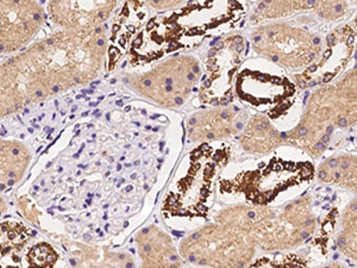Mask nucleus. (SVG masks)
<instances>
[{"mask_svg": "<svg viewBox=\"0 0 357 268\" xmlns=\"http://www.w3.org/2000/svg\"><path fill=\"white\" fill-rule=\"evenodd\" d=\"M356 124L357 54L351 67L341 77L312 89L298 122L289 131H282L284 147L319 158L328 151L337 131Z\"/></svg>", "mask_w": 357, "mask_h": 268, "instance_id": "f257e3e1", "label": "nucleus"}, {"mask_svg": "<svg viewBox=\"0 0 357 268\" xmlns=\"http://www.w3.org/2000/svg\"><path fill=\"white\" fill-rule=\"evenodd\" d=\"M252 43L260 57L294 77L318 61L324 48V37L306 27L275 22L256 29Z\"/></svg>", "mask_w": 357, "mask_h": 268, "instance_id": "f03ea898", "label": "nucleus"}, {"mask_svg": "<svg viewBox=\"0 0 357 268\" xmlns=\"http://www.w3.org/2000/svg\"><path fill=\"white\" fill-rule=\"evenodd\" d=\"M255 242L240 229L220 222L185 241L181 252L188 260L212 268H245L256 253Z\"/></svg>", "mask_w": 357, "mask_h": 268, "instance_id": "7ed1b4c3", "label": "nucleus"}, {"mask_svg": "<svg viewBox=\"0 0 357 268\" xmlns=\"http://www.w3.org/2000/svg\"><path fill=\"white\" fill-rule=\"evenodd\" d=\"M316 229L312 197L299 195L281 207H271L256 244L264 252L292 251L307 242Z\"/></svg>", "mask_w": 357, "mask_h": 268, "instance_id": "20e7f679", "label": "nucleus"}, {"mask_svg": "<svg viewBox=\"0 0 357 268\" xmlns=\"http://www.w3.org/2000/svg\"><path fill=\"white\" fill-rule=\"evenodd\" d=\"M357 31L351 23L333 28L324 37V48L314 65L292 77L298 89H316L335 82L356 57Z\"/></svg>", "mask_w": 357, "mask_h": 268, "instance_id": "39448f33", "label": "nucleus"}, {"mask_svg": "<svg viewBox=\"0 0 357 268\" xmlns=\"http://www.w3.org/2000/svg\"><path fill=\"white\" fill-rule=\"evenodd\" d=\"M236 91L244 102L267 111L273 121L289 112L296 100L298 87L282 73L245 69L237 79Z\"/></svg>", "mask_w": 357, "mask_h": 268, "instance_id": "423d86ee", "label": "nucleus"}, {"mask_svg": "<svg viewBox=\"0 0 357 268\" xmlns=\"http://www.w3.org/2000/svg\"><path fill=\"white\" fill-rule=\"evenodd\" d=\"M312 175L311 165L271 161L266 168L245 174L241 184L245 186L244 193L249 200H254L255 205H266L280 192L301 185L303 181L312 178Z\"/></svg>", "mask_w": 357, "mask_h": 268, "instance_id": "0eeeda50", "label": "nucleus"}, {"mask_svg": "<svg viewBox=\"0 0 357 268\" xmlns=\"http://www.w3.org/2000/svg\"><path fill=\"white\" fill-rule=\"evenodd\" d=\"M202 147L192 155L191 167L188 174L176 184V191L171 192L168 207L178 215H200L203 214L204 204L210 195L212 177L215 166L208 160L202 161L204 151Z\"/></svg>", "mask_w": 357, "mask_h": 268, "instance_id": "6e6552de", "label": "nucleus"}, {"mask_svg": "<svg viewBox=\"0 0 357 268\" xmlns=\"http://www.w3.org/2000/svg\"><path fill=\"white\" fill-rule=\"evenodd\" d=\"M241 146L250 154H269L284 147L282 131L269 116L257 114L248 121L241 134Z\"/></svg>", "mask_w": 357, "mask_h": 268, "instance_id": "1a4fd4ad", "label": "nucleus"}, {"mask_svg": "<svg viewBox=\"0 0 357 268\" xmlns=\"http://www.w3.org/2000/svg\"><path fill=\"white\" fill-rule=\"evenodd\" d=\"M317 180L338 187L357 197V155L338 154L323 160L316 170Z\"/></svg>", "mask_w": 357, "mask_h": 268, "instance_id": "9d476101", "label": "nucleus"}, {"mask_svg": "<svg viewBox=\"0 0 357 268\" xmlns=\"http://www.w3.org/2000/svg\"><path fill=\"white\" fill-rule=\"evenodd\" d=\"M314 1H266L257 5L252 17V24L261 22L287 20L293 17L312 13Z\"/></svg>", "mask_w": 357, "mask_h": 268, "instance_id": "9b49d317", "label": "nucleus"}, {"mask_svg": "<svg viewBox=\"0 0 357 268\" xmlns=\"http://www.w3.org/2000/svg\"><path fill=\"white\" fill-rule=\"evenodd\" d=\"M29 163V153L21 143L3 142L1 146V180L13 185L22 178Z\"/></svg>", "mask_w": 357, "mask_h": 268, "instance_id": "f8f14e48", "label": "nucleus"}, {"mask_svg": "<svg viewBox=\"0 0 357 268\" xmlns=\"http://www.w3.org/2000/svg\"><path fill=\"white\" fill-rule=\"evenodd\" d=\"M355 6L347 1H314L312 15L323 22L341 21Z\"/></svg>", "mask_w": 357, "mask_h": 268, "instance_id": "ddd939ff", "label": "nucleus"}, {"mask_svg": "<svg viewBox=\"0 0 357 268\" xmlns=\"http://www.w3.org/2000/svg\"><path fill=\"white\" fill-rule=\"evenodd\" d=\"M30 268H52L57 261V254L48 244H40L31 248L26 255Z\"/></svg>", "mask_w": 357, "mask_h": 268, "instance_id": "4468645a", "label": "nucleus"}, {"mask_svg": "<svg viewBox=\"0 0 357 268\" xmlns=\"http://www.w3.org/2000/svg\"><path fill=\"white\" fill-rule=\"evenodd\" d=\"M319 268H357V265H348L345 262H340V261H333L329 264H325Z\"/></svg>", "mask_w": 357, "mask_h": 268, "instance_id": "2eb2a0df", "label": "nucleus"}, {"mask_svg": "<svg viewBox=\"0 0 357 268\" xmlns=\"http://www.w3.org/2000/svg\"><path fill=\"white\" fill-rule=\"evenodd\" d=\"M351 25H353L354 28H355V30L357 31V11L356 13H355V17H354L353 22H351Z\"/></svg>", "mask_w": 357, "mask_h": 268, "instance_id": "dca6fc26", "label": "nucleus"}]
</instances>
